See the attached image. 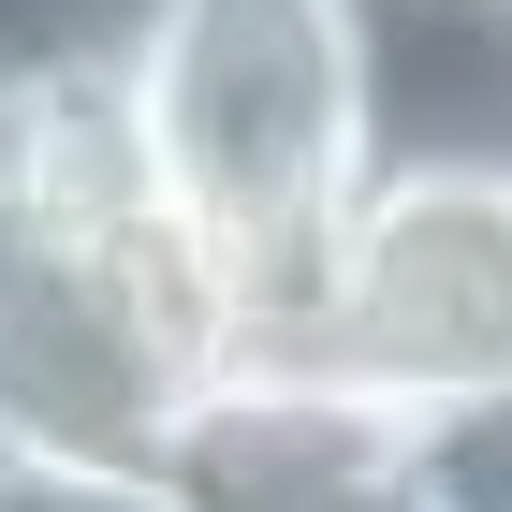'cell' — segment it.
I'll list each match as a JSON object with an SVG mask.
<instances>
[{"mask_svg": "<svg viewBox=\"0 0 512 512\" xmlns=\"http://www.w3.org/2000/svg\"><path fill=\"white\" fill-rule=\"evenodd\" d=\"M249 352L235 293L191 235L132 220H0V454L44 469H161L205 381Z\"/></svg>", "mask_w": 512, "mask_h": 512, "instance_id": "cell-2", "label": "cell"}, {"mask_svg": "<svg viewBox=\"0 0 512 512\" xmlns=\"http://www.w3.org/2000/svg\"><path fill=\"white\" fill-rule=\"evenodd\" d=\"M0 512H191L161 469H44V454H0Z\"/></svg>", "mask_w": 512, "mask_h": 512, "instance_id": "cell-7", "label": "cell"}, {"mask_svg": "<svg viewBox=\"0 0 512 512\" xmlns=\"http://www.w3.org/2000/svg\"><path fill=\"white\" fill-rule=\"evenodd\" d=\"M322 512H425V498H410V469H366V483H337Z\"/></svg>", "mask_w": 512, "mask_h": 512, "instance_id": "cell-8", "label": "cell"}, {"mask_svg": "<svg viewBox=\"0 0 512 512\" xmlns=\"http://www.w3.org/2000/svg\"><path fill=\"white\" fill-rule=\"evenodd\" d=\"M176 0H0V103L15 88H132Z\"/></svg>", "mask_w": 512, "mask_h": 512, "instance_id": "cell-5", "label": "cell"}, {"mask_svg": "<svg viewBox=\"0 0 512 512\" xmlns=\"http://www.w3.org/2000/svg\"><path fill=\"white\" fill-rule=\"evenodd\" d=\"M264 352L337 381L366 425H439L512 381V176H366Z\"/></svg>", "mask_w": 512, "mask_h": 512, "instance_id": "cell-3", "label": "cell"}, {"mask_svg": "<svg viewBox=\"0 0 512 512\" xmlns=\"http://www.w3.org/2000/svg\"><path fill=\"white\" fill-rule=\"evenodd\" d=\"M395 469H410L425 512H512V381L469 395V410H439V425H410Z\"/></svg>", "mask_w": 512, "mask_h": 512, "instance_id": "cell-6", "label": "cell"}, {"mask_svg": "<svg viewBox=\"0 0 512 512\" xmlns=\"http://www.w3.org/2000/svg\"><path fill=\"white\" fill-rule=\"evenodd\" d=\"M132 132L191 264L235 293L249 337H278L337 205L366 191L352 0H176L161 44L132 59Z\"/></svg>", "mask_w": 512, "mask_h": 512, "instance_id": "cell-1", "label": "cell"}, {"mask_svg": "<svg viewBox=\"0 0 512 512\" xmlns=\"http://www.w3.org/2000/svg\"><path fill=\"white\" fill-rule=\"evenodd\" d=\"M366 176H512V0H352Z\"/></svg>", "mask_w": 512, "mask_h": 512, "instance_id": "cell-4", "label": "cell"}]
</instances>
